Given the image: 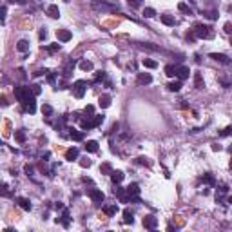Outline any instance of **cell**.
I'll use <instances>...</instances> for the list:
<instances>
[{"label":"cell","instance_id":"obj_1","mask_svg":"<svg viewBox=\"0 0 232 232\" xmlns=\"http://www.w3.org/2000/svg\"><path fill=\"white\" fill-rule=\"evenodd\" d=\"M91 7L96 9L100 13H114L120 9V6L114 2H109V0H93L91 2Z\"/></svg>","mask_w":232,"mask_h":232},{"label":"cell","instance_id":"obj_2","mask_svg":"<svg viewBox=\"0 0 232 232\" xmlns=\"http://www.w3.org/2000/svg\"><path fill=\"white\" fill-rule=\"evenodd\" d=\"M29 91H31L29 87H15V96H17V100H18L20 103H25L31 98V93Z\"/></svg>","mask_w":232,"mask_h":232},{"label":"cell","instance_id":"obj_3","mask_svg":"<svg viewBox=\"0 0 232 232\" xmlns=\"http://www.w3.org/2000/svg\"><path fill=\"white\" fill-rule=\"evenodd\" d=\"M194 35H196L198 38H212L214 37V33L211 31V27H207V25H196Z\"/></svg>","mask_w":232,"mask_h":232},{"label":"cell","instance_id":"obj_4","mask_svg":"<svg viewBox=\"0 0 232 232\" xmlns=\"http://www.w3.org/2000/svg\"><path fill=\"white\" fill-rule=\"evenodd\" d=\"M85 89H87V82L85 80H78L73 83V93H75V96L76 98H82L85 95Z\"/></svg>","mask_w":232,"mask_h":232},{"label":"cell","instance_id":"obj_5","mask_svg":"<svg viewBox=\"0 0 232 232\" xmlns=\"http://www.w3.org/2000/svg\"><path fill=\"white\" fill-rule=\"evenodd\" d=\"M143 227L149 229V230H154L156 227H158V218H154V216H145L143 218Z\"/></svg>","mask_w":232,"mask_h":232},{"label":"cell","instance_id":"obj_6","mask_svg":"<svg viewBox=\"0 0 232 232\" xmlns=\"http://www.w3.org/2000/svg\"><path fill=\"white\" fill-rule=\"evenodd\" d=\"M89 196H91V199H93L95 203H102L103 198H105V194L102 192V191H98V189H91V191H89Z\"/></svg>","mask_w":232,"mask_h":232},{"label":"cell","instance_id":"obj_7","mask_svg":"<svg viewBox=\"0 0 232 232\" xmlns=\"http://www.w3.org/2000/svg\"><path fill=\"white\" fill-rule=\"evenodd\" d=\"M56 38L60 40V42H69V40L73 38V35H71V31H67V29H58Z\"/></svg>","mask_w":232,"mask_h":232},{"label":"cell","instance_id":"obj_8","mask_svg":"<svg viewBox=\"0 0 232 232\" xmlns=\"http://www.w3.org/2000/svg\"><path fill=\"white\" fill-rule=\"evenodd\" d=\"M138 194H140V187H138V183H131V185L127 187V196H129V201H131L133 198H138Z\"/></svg>","mask_w":232,"mask_h":232},{"label":"cell","instance_id":"obj_9","mask_svg":"<svg viewBox=\"0 0 232 232\" xmlns=\"http://www.w3.org/2000/svg\"><path fill=\"white\" fill-rule=\"evenodd\" d=\"M211 58L216 60V62H221V64H225V65H229L230 64V60L227 55H223V53H211Z\"/></svg>","mask_w":232,"mask_h":232},{"label":"cell","instance_id":"obj_10","mask_svg":"<svg viewBox=\"0 0 232 232\" xmlns=\"http://www.w3.org/2000/svg\"><path fill=\"white\" fill-rule=\"evenodd\" d=\"M189 75H191V71H189V67H185V65L178 67V71H176V76L180 78V80H187Z\"/></svg>","mask_w":232,"mask_h":232},{"label":"cell","instance_id":"obj_11","mask_svg":"<svg viewBox=\"0 0 232 232\" xmlns=\"http://www.w3.org/2000/svg\"><path fill=\"white\" fill-rule=\"evenodd\" d=\"M24 105H25V111H27L29 114H33V113L37 111V102H35V96H31L27 102H25V103H24Z\"/></svg>","mask_w":232,"mask_h":232},{"label":"cell","instance_id":"obj_12","mask_svg":"<svg viewBox=\"0 0 232 232\" xmlns=\"http://www.w3.org/2000/svg\"><path fill=\"white\" fill-rule=\"evenodd\" d=\"M151 82H153V76H151L149 73H138V83L147 85V83H151Z\"/></svg>","mask_w":232,"mask_h":232},{"label":"cell","instance_id":"obj_13","mask_svg":"<svg viewBox=\"0 0 232 232\" xmlns=\"http://www.w3.org/2000/svg\"><path fill=\"white\" fill-rule=\"evenodd\" d=\"M47 15H49L51 18H58V17H60V9H58V6H55V4L47 6Z\"/></svg>","mask_w":232,"mask_h":232},{"label":"cell","instance_id":"obj_14","mask_svg":"<svg viewBox=\"0 0 232 232\" xmlns=\"http://www.w3.org/2000/svg\"><path fill=\"white\" fill-rule=\"evenodd\" d=\"M76 158H78V149H76V147H71V149H67V153H65V160L73 161V160H76Z\"/></svg>","mask_w":232,"mask_h":232},{"label":"cell","instance_id":"obj_15","mask_svg":"<svg viewBox=\"0 0 232 232\" xmlns=\"http://www.w3.org/2000/svg\"><path fill=\"white\" fill-rule=\"evenodd\" d=\"M123 176H125V174L122 172V171H113V172H111V180H113V183H122Z\"/></svg>","mask_w":232,"mask_h":232},{"label":"cell","instance_id":"obj_16","mask_svg":"<svg viewBox=\"0 0 232 232\" xmlns=\"http://www.w3.org/2000/svg\"><path fill=\"white\" fill-rule=\"evenodd\" d=\"M85 151H87V153H96V151H98V141L89 140V141L85 143Z\"/></svg>","mask_w":232,"mask_h":232},{"label":"cell","instance_id":"obj_17","mask_svg":"<svg viewBox=\"0 0 232 232\" xmlns=\"http://www.w3.org/2000/svg\"><path fill=\"white\" fill-rule=\"evenodd\" d=\"M17 201H18V205L24 209V211H31V201H29L27 198H18Z\"/></svg>","mask_w":232,"mask_h":232},{"label":"cell","instance_id":"obj_18","mask_svg":"<svg viewBox=\"0 0 232 232\" xmlns=\"http://www.w3.org/2000/svg\"><path fill=\"white\" fill-rule=\"evenodd\" d=\"M100 107H103V109H107L109 105H111V96L109 95H103V96H100Z\"/></svg>","mask_w":232,"mask_h":232},{"label":"cell","instance_id":"obj_19","mask_svg":"<svg viewBox=\"0 0 232 232\" xmlns=\"http://www.w3.org/2000/svg\"><path fill=\"white\" fill-rule=\"evenodd\" d=\"M69 136H71V140H75V141H82V140H83V133H82V131H75V129H71Z\"/></svg>","mask_w":232,"mask_h":232},{"label":"cell","instance_id":"obj_20","mask_svg":"<svg viewBox=\"0 0 232 232\" xmlns=\"http://www.w3.org/2000/svg\"><path fill=\"white\" fill-rule=\"evenodd\" d=\"M194 85H196V89H203V87H205V83H203V78H201V75H199V73H196V75H194Z\"/></svg>","mask_w":232,"mask_h":232},{"label":"cell","instance_id":"obj_21","mask_svg":"<svg viewBox=\"0 0 232 232\" xmlns=\"http://www.w3.org/2000/svg\"><path fill=\"white\" fill-rule=\"evenodd\" d=\"M17 49H18L20 53H25V51L29 49V42H27V40H20L18 44H17Z\"/></svg>","mask_w":232,"mask_h":232},{"label":"cell","instance_id":"obj_22","mask_svg":"<svg viewBox=\"0 0 232 232\" xmlns=\"http://www.w3.org/2000/svg\"><path fill=\"white\" fill-rule=\"evenodd\" d=\"M80 69H82V71H93V62L82 60V62H80Z\"/></svg>","mask_w":232,"mask_h":232},{"label":"cell","instance_id":"obj_23","mask_svg":"<svg viewBox=\"0 0 232 232\" xmlns=\"http://www.w3.org/2000/svg\"><path fill=\"white\" fill-rule=\"evenodd\" d=\"M161 22H163L165 25H174V24H176L174 17H171V15H161Z\"/></svg>","mask_w":232,"mask_h":232},{"label":"cell","instance_id":"obj_24","mask_svg":"<svg viewBox=\"0 0 232 232\" xmlns=\"http://www.w3.org/2000/svg\"><path fill=\"white\" fill-rule=\"evenodd\" d=\"M178 9H180L181 13H187V15H192V9H191V7H189V6H187L185 2H180V4H178Z\"/></svg>","mask_w":232,"mask_h":232},{"label":"cell","instance_id":"obj_25","mask_svg":"<svg viewBox=\"0 0 232 232\" xmlns=\"http://www.w3.org/2000/svg\"><path fill=\"white\" fill-rule=\"evenodd\" d=\"M123 221H125V223H133V221H134L133 212H131L129 209H125V211H123Z\"/></svg>","mask_w":232,"mask_h":232},{"label":"cell","instance_id":"obj_26","mask_svg":"<svg viewBox=\"0 0 232 232\" xmlns=\"http://www.w3.org/2000/svg\"><path fill=\"white\" fill-rule=\"evenodd\" d=\"M176 71H178V65H167L165 67V75L167 76H176Z\"/></svg>","mask_w":232,"mask_h":232},{"label":"cell","instance_id":"obj_27","mask_svg":"<svg viewBox=\"0 0 232 232\" xmlns=\"http://www.w3.org/2000/svg\"><path fill=\"white\" fill-rule=\"evenodd\" d=\"M140 47H143V49H149V51H161L158 45H154V44H149V42H145V44H140Z\"/></svg>","mask_w":232,"mask_h":232},{"label":"cell","instance_id":"obj_28","mask_svg":"<svg viewBox=\"0 0 232 232\" xmlns=\"http://www.w3.org/2000/svg\"><path fill=\"white\" fill-rule=\"evenodd\" d=\"M143 65H145L147 69H156V67H158V64H156L154 60H151V58H145V60H143Z\"/></svg>","mask_w":232,"mask_h":232},{"label":"cell","instance_id":"obj_29","mask_svg":"<svg viewBox=\"0 0 232 232\" xmlns=\"http://www.w3.org/2000/svg\"><path fill=\"white\" fill-rule=\"evenodd\" d=\"M167 87H169V91H172V93H178V91L181 89V82H172V83H169Z\"/></svg>","mask_w":232,"mask_h":232},{"label":"cell","instance_id":"obj_30","mask_svg":"<svg viewBox=\"0 0 232 232\" xmlns=\"http://www.w3.org/2000/svg\"><path fill=\"white\" fill-rule=\"evenodd\" d=\"M15 140H17L18 143H24V141H25V133H24V131H15Z\"/></svg>","mask_w":232,"mask_h":232},{"label":"cell","instance_id":"obj_31","mask_svg":"<svg viewBox=\"0 0 232 232\" xmlns=\"http://www.w3.org/2000/svg\"><path fill=\"white\" fill-rule=\"evenodd\" d=\"M42 114L44 116H51L53 114V107L47 105V103H44V105H42Z\"/></svg>","mask_w":232,"mask_h":232},{"label":"cell","instance_id":"obj_32","mask_svg":"<svg viewBox=\"0 0 232 232\" xmlns=\"http://www.w3.org/2000/svg\"><path fill=\"white\" fill-rule=\"evenodd\" d=\"M116 211H118V207H116V205H109V207H105V209H103V212L107 214V216H114Z\"/></svg>","mask_w":232,"mask_h":232},{"label":"cell","instance_id":"obj_33","mask_svg":"<svg viewBox=\"0 0 232 232\" xmlns=\"http://www.w3.org/2000/svg\"><path fill=\"white\" fill-rule=\"evenodd\" d=\"M95 127V123H93V120H82V129H85V131H89V129H93Z\"/></svg>","mask_w":232,"mask_h":232},{"label":"cell","instance_id":"obj_34","mask_svg":"<svg viewBox=\"0 0 232 232\" xmlns=\"http://www.w3.org/2000/svg\"><path fill=\"white\" fill-rule=\"evenodd\" d=\"M154 15H156V11L153 7H145V9H143V17H145V18H153Z\"/></svg>","mask_w":232,"mask_h":232},{"label":"cell","instance_id":"obj_35","mask_svg":"<svg viewBox=\"0 0 232 232\" xmlns=\"http://www.w3.org/2000/svg\"><path fill=\"white\" fill-rule=\"evenodd\" d=\"M62 225L64 227H69V211L64 209V216H62Z\"/></svg>","mask_w":232,"mask_h":232},{"label":"cell","instance_id":"obj_36","mask_svg":"<svg viewBox=\"0 0 232 232\" xmlns=\"http://www.w3.org/2000/svg\"><path fill=\"white\" fill-rule=\"evenodd\" d=\"M203 181L209 183V185H214V183H216V180H214L212 174H203Z\"/></svg>","mask_w":232,"mask_h":232},{"label":"cell","instance_id":"obj_37","mask_svg":"<svg viewBox=\"0 0 232 232\" xmlns=\"http://www.w3.org/2000/svg\"><path fill=\"white\" fill-rule=\"evenodd\" d=\"M100 171H102L103 174H111V172H113V167H111L109 163H103V165L100 167Z\"/></svg>","mask_w":232,"mask_h":232},{"label":"cell","instance_id":"obj_38","mask_svg":"<svg viewBox=\"0 0 232 232\" xmlns=\"http://www.w3.org/2000/svg\"><path fill=\"white\" fill-rule=\"evenodd\" d=\"M102 122H103V116H100V114L93 116V123H95V127H98V125H100Z\"/></svg>","mask_w":232,"mask_h":232},{"label":"cell","instance_id":"obj_39","mask_svg":"<svg viewBox=\"0 0 232 232\" xmlns=\"http://www.w3.org/2000/svg\"><path fill=\"white\" fill-rule=\"evenodd\" d=\"M31 93H33V96H38L40 93H42L40 85H31Z\"/></svg>","mask_w":232,"mask_h":232},{"label":"cell","instance_id":"obj_40","mask_svg":"<svg viewBox=\"0 0 232 232\" xmlns=\"http://www.w3.org/2000/svg\"><path fill=\"white\" fill-rule=\"evenodd\" d=\"M223 29H225V33H229V35H232V22H227V24L223 25Z\"/></svg>","mask_w":232,"mask_h":232},{"label":"cell","instance_id":"obj_41","mask_svg":"<svg viewBox=\"0 0 232 232\" xmlns=\"http://www.w3.org/2000/svg\"><path fill=\"white\" fill-rule=\"evenodd\" d=\"M58 49H60V44H53V45H49V47H47V51H49V53H55V51H58Z\"/></svg>","mask_w":232,"mask_h":232},{"label":"cell","instance_id":"obj_42","mask_svg":"<svg viewBox=\"0 0 232 232\" xmlns=\"http://www.w3.org/2000/svg\"><path fill=\"white\" fill-rule=\"evenodd\" d=\"M129 6L131 7H140L141 6V0H129Z\"/></svg>","mask_w":232,"mask_h":232},{"label":"cell","instance_id":"obj_43","mask_svg":"<svg viewBox=\"0 0 232 232\" xmlns=\"http://www.w3.org/2000/svg\"><path fill=\"white\" fill-rule=\"evenodd\" d=\"M103 78H105V73H103V71H98L96 76H95V82H100V80H103Z\"/></svg>","mask_w":232,"mask_h":232},{"label":"cell","instance_id":"obj_44","mask_svg":"<svg viewBox=\"0 0 232 232\" xmlns=\"http://www.w3.org/2000/svg\"><path fill=\"white\" fill-rule=\"evenodd\" d=\"M80 165H82V167H91V160H87V158H85V160H82V161H80Z\"/></svg>","mask_w":232,"mask_h":232},{"label":"cell","instance_id":"obj_45","mask_svg":"<svg viewBox=\"0 0 232 232\" xmlns=\"http://www.w3.org/2000/svg\"><path fill=\"white\" fill-rule=\"evenodd\" d=\"M138 163H140V165H149L147 158H143V156H140V158H138Z\"/></svg>","mask_w":232,"mask_h":232},{"label":"cell","instance_id":"obj_46","mask_svg":"<svg viewBox=\"0 0 232 232\" xmlns=\"http://www.w3.org/2000/svg\"><path fill=\"white\" fill-rule=\"evenodd\" d=\"M232 133V127H225L223 131H221V136H229Z\"/></svg>","mask_w":232,"mask_h":232},{"label":"cell","instance_id":"obj_47","mask_svg":"<svg viewBox=\"0 0 232 232\" xmlns=\"http://www.w3.org/2000/svg\"><path fill=\"white\" fill-rule=\"evenodd\" d=\"M2 194H4V196H9V189H7V185H6V183L2 185Z\"/></svg>","mask_w":232,"mask_h":232},{"label":"cell","instance_id":"obj_48","mask_svg":"<svg viewBox=\"0 0 232 232\" xmlns=\"http://www.w3.org/2000/svg\"><path fill=\"white\" fill-rule=\"evenodd\" d=\"M93 111H95V107H93V105H87V107H85V113H89V114H93Z\"/></svg>","mask_w":232,"mask_h":232},{"label":"cell","instance_id":"obj_49","mask_svg":"<svg viewBox=\"0 0 232 232\" xmlns=\"http://www.w3.org/2000/svg\"><path fill=\"white\" fill-rule=\"evenodd\" d=\"M25 172H27V176H31V174H33V167H29V165H25Z\"/></svg>","mask_w":232,"mask_h":232},{"label":"cell","instance_id":"obj_50","mask_svg":"<svg viewBox=\"0 0 232 232\" xmlns=\"http://www.w3.org/2000/svg\"><path fill=\"white\" fill-rule=\"evenodd\" d=\"M55 209H56V211H64V209H65V207H64V205H62V203H60V201H58L56 205H55Z\"/></svg>","mask_w":232,"mask_h":232},{"label":"cell","instance_id":"obj_51","mask_svg":"<svg viewBox=\"0 0 232 232\" xmlns=\"http://www.w3.org/2000/svg\"><path fill=\"white\" fill-rule=\"evenodd\" d=\"M55 80H56V76H55V75H49V76H47V82H49V83H53Z\"/></svg>","mask_w":232,"mask_h":232},{"label":"cell","instance_id":"obj_52","mask_svg":"<svg viewBox=\"0 0 232 232\" xmlns=\"http://www.w3.org/2000/svg\"><path fill=\"white\" fill-rule=\"evenodd\" d=\"M207 17H209V18H218V15H216V13H214V11H211V13H207Z\"/></svg>","mask_w":232,"mask_h":232},{"label":"cell","instance_id":"obj_53","mask_svg":"<svg viewBox=\"0 0 232 232\" xmlns=\"http://www.w3.org/2000/svg\"><path fill=\"white\" fill-rule=\"evenodd\" d=\"M6 11H7V9H6V6H4V7H2V20L6 18Z\"/></svg>","mask_w":232,"mask_h":232},{"label":"cell","instance_id":"obj_54","mask_svg":"<svg viewBox=\"0 0 232 232\" xmlns=\"http://www.w3.org/2000/svg\"><path fill=\"white\" fill-rule=\"evenodd\" d=\"M45 35H47V33H45V31H44V29H42V31H40V38L44 40V38H45Z\"/></svg>","mask_w":232,"mask_h":232},{"label":"cell","instance_id":"obj_55","mask_svg":"<svg viewBox=\"0 0 232 232\" xmlns=\"http://www.w3.org/2000/svg\"><path fill=\"white\" fill-rule=\"evenodd\" d=\"M17 2H18V4H25V0H17Z\"/></svg>","mask_w":232,"mask_h":232},{"label":"cell","instance_id":"obj_56","mask_svg":"<svg viewBox=\"0 0 232 232\" xmlns=\"http://www.w3.org/2000/svg\"><path fill=\"white\" fill-rule=\"evenodd\" d=\"M229 11H230V13H232V6H229Z\"/></svg>","mask_w":232,"mask_h":232},{"label":"cell","instance_id":"obj_57","mask_svg":"<svg viewBox=\"0 0 232 232\" xmlns=\"http://www.w3.org/2000/svg\"><path fill=\"white\" fill-rule=\"evenodd\" d=\"M229 203H232V196H230V198H229Z\"/></svg>","mask_w":232,"mask_h":232},{"label":"cell","instance_id":"obj_58","mask_svg":"<svg viewBox=\"0 0 232 232\" xmlns=\"http://www.w3.org/2000/svg\"><path fill=\"white\" fill-rule=\"evenodd\" d=\"M9 2H17V0H9Z\"/></svg>","mask_w":232,"mask_h":232},{"label":"cell","instance_id":"obj_59","mask_svg":"<svg viewBox=\"0 0 232 232\" xmlns=\"http://www.w3.org/2000/svg\"><path fill=\"white\" fill-rule=\"evenodd\" d=\"M230 167H232V161H230Z\"/></svg>","mask_w":232,"mask_h":232},{"label":"cell","instance_id":"obj_60","mask_svg":"<svg viewBox=\"0 0 232 232\" xmlns=\"http://www.w3.org/2000/svg\"><path fill=\"white\" fill-rule=\"evenodd\" d=\"M230 44H232V40H230Z\"/></svg>","mask_w":232,"mask_h":232}]
</instances>
